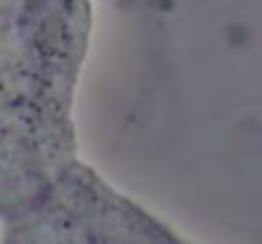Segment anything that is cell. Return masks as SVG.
I'll use <instances>...</instances> for the list:
<instances>
[{"instance_id":"cell-2","label":"cell","mask_w":262,"mask_h":244,"mask_svg":"<svg viewBox=\"0 0 262 244\" xmlns=\"http://www.w3.org/2000/svg\"><path fill=\"white\" fill-rule=\"evenodd\" d=\"M5 244H191L112 188L97 170L74 161L23 211Z\"/></svg>"},{"instance_id":"cell-1","label":"cell","mask_w":262,"mask_h":244,"mask_svg":"<svg viewBox=\"0 0 262 244\" xmlns=\"http://www.w3.org/2000/svg\"><path fill=\"white\" fill-rule=\"evenodd\" d=\"M94 0H0V211H26L77 161L74 99Z\"/></svg>"}]
</instances>
